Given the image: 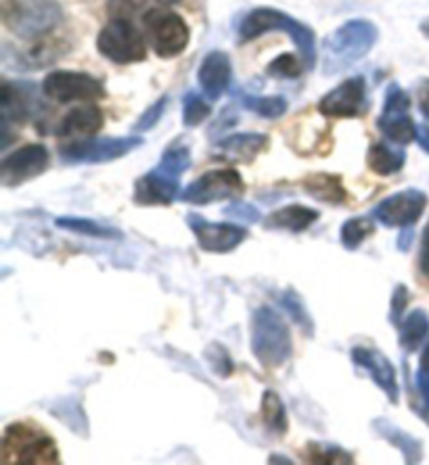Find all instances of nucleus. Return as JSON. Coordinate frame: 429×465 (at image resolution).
<instances>
[{
  "label": "nucleus",
  "instance_id": "obj_1",
  "mask_svg": "<svg viewBox=\"0 0 429 465\" xmlns=\"http://www.w3.org/2000/svg\"><path fill=\"white\" fill-rule=\"evenodd\" d=\"M249 346L256 361L267 371L283 367L291 359L294 338L281 312H277L272 306H260L254 311L249 325Z\"/></svg>",
  "mask_w": 429,
  "mask_h": 465
},
{
  "label": "nucleus",
  "instance_id": "obj_2",
  "mask_svg": "<svg viewBox=\"0 0 429 465\" xmlns=\"http://www.w3.org/2000/svg\"><path fill=\"white\" fill-rule=\"evenodd\" d=\"M0 461L5 465H57L61 457L51 434H46L36 423L15 421L9 423L3 432Z\"/></svg>",
  "mask_w": 429,
  "mask_h": 465
},
{
  "label": "nucleus",
  "instance_id": "obj_3",
  "mask_svg": "<svg viewBox=\"0 0 429 465\" xmlns=\"http://www.w3.org/2000/svg\"><path fill=\"white\" fill-rule=\"evenodd\" d=\"M379 32L375 24L366 19H352L342 27H337L329 38L325 40L323 49V70L325 74H339L348 67L356 65L365 54L375 46Z\"/></svg>",
  "mask_w": 429,
  "mask_h": 465
},
{
  "label": "nucleus",
  "instance_id": "obj_4",
  "mask_svg": "<svg viewBox=\"0 0 429 465\" xmlns=\"http://www.w3.org/2000/svg\"><path fill=\"white\" fill-rule=\"evenodd\" d=\"M267 32H285L297 46L304 65L312 70L317 65V36L304 22H297L288 13L277 9H254L245 15L239 27L241 43H249Z\"/></svg>",
  "mask_w": 429,
  "mask_h": 465
},
{
  "label": "nucleus",
  "instance_id": "obj_5",
  "mask_svg": "<svg viewBox=\"0 0 429 465\" xmlns=\"http://www.w3.org/2000/svg\"><path fill=\"white\" fill-rule=\"evenodd\" d=\"M63 13L54 0H15L6 11L5 22L9 30L25 40L43 38L53 32Z\"/></svg>",
  "mask_w": 429,
  "mask_h": 465
},
{
  "label": "nucleus",
  "instance_id": "obj_6",
  "mask_svg": "<svg viewBox=\"0 0 429 465\" xmlns=\"http://www.w3.org/2000/svg\"><path fill=\"white\" fill-rule=\"evenodd\" d=\"M97 49L105 59L118 65L141 64L147 57V45L142 34L131 19L113 17L97 36Z\"/></svg>",
  "mask_w": 429,
  "mask_h": 465
},
{
  "label": "nucleus",
  "instance_id": "obj_7",
  "mask_svg": "<svg viewBox=\"0 0 429 465\" xmlns=\"http://www.w3.org/2000/svg\"><path fill=\"white\" fill-rule=\"evenodd\" d=\"M145 34L153 53L161 59H172L189 46V25L179 13L151 9L145 13Z\"/></svg>",
  "mask_w": 429,
  "mask_h": 465
},
{
  "label": "nucleus",
  "instance_id": "obj_8",
  "mask_svg": "<svg viewBox=\"0 0 429 465\" xmlns=\"http://www.w3.org/2000/svg\"><path fill=\"white\" fill-rule=\"evenodd\" d=\"M243 191L245 183L237 170H208L180 191V202L190 203V206H208L214 202L237 200L243 195Z\"/></svg>",
  "mask_w": 429,
  "mask_h": 465
},
{
  "label": "nucleus",
  "instance_id": "obj_9",
  "mask_svg": "<svg viewBox=\"0 0 429 465\" xmlns=\"http://www.w3.org/2000/svg\"><path fill=\"white\" fill-rule=\"evenodd\" d=\"M142 145L139 136H105V139L70 141L59 149L65 163H105L120 160Z\"/></svg>",
  "mask_w": 429,
  "mask_h": 465
},
{
  "label": "nucleus",
  "instance_id": "obj_10",
  "mask_svg": "<svg viewBox=\"0 0 429 465\" xmlns=\"http://www.w3.org/2000/svg\"><path fill=\"white\" fill-rule=\"evenodd\" d=\"M43 93L54 104H93L105 97L103 82L97 80L86 72H51L43 82Z\"/></svg>",
  "mask_w": 429,
  "mask_h": 465
},
{
  "label": "nucleus",
  "instance_id": "obj_11",
  "mask_svg": "<svg viewBox=\"0 0 429 465\" xmlns=\"http://www.w3.org/2000/svg\"><path fill=\"white\" fill-rule=\"evenodd\" d=\"M411 99L398 84H390L385 93L384 112H381L377 126L381 134L394 145H408V143L417 141V126L411 118Z\"/></svg>",
  "mask_w": 429,
  "mask_h": 465
},
{
  "label": "nucleus",
  "instance_id": "obj_12",
  "mask_svg": "<svg viewBox=\"0 0 429 465\" xmlns=\"http://www.w3.org/2000/svg\"><path fill=\"white\" fill-rule=\"evenodd\" d=\"M429 203V197L421 189L398 191L373 208L371 216L387 229H408L419 223Z\"/></svg>",
  "mask_w": 429,
  "mask_h": 465
},
{
  "label": "nucleus",
  "instance_id": "obj_13",
  "mask_svg": "<svg viewBox=\"0 0 429 465\" xmlns=\"http://www.w3.org/2000/svg\"><path fill=\"white\" fill-rule=\"evenodd\" d=\"M187 224L193 231L197 245L210 254H230L249 237V231L237 223H210L197 212H189Z\"/></svg>",
  "mask_w": 429,
  "mask_h": 465
},
{
  "label": "nucleus",
  "instance_id": "obj_14",
  "mask_svg": "<svg viewBox=\"0 0 429 465\" xmlns=\"http://www.w3.org/2000/svg\"><path fill=\"white\" fill-rule=\"evenodd\" d=\"M51 166V153L44 145L30 143L9 153L0 163V176L5 187H19L32 179H38Z\"/></svg>",
  "mask_w": 429,
  "mask_h": 465
},
{
  "label": "nucleus",
  "instance_id": "obj_15",
  "mask_svg": "<svg viewBox=\"0 0 429 465\" xmlns=\"http://www.w3.org/2000/svg\"><path fill=\"white\" fill-rule=\"evenodd\" d=\"M350 357L354 365L363 367L369 378L375 381L377 388L387 396V401L392 405L400 402V386H398V375L394 369L392 361L385 357L384 352H379L377 348L371 346H354L350 351Z\"/></svg>",
  "mask_w": 429,
  "mask_h": 465
},
{
  "label": "nucleus",
  "instance_id": "obj_16",
  "mask_svg": "<svg viewBox=\"0 0 429 465\" xmlns=\"http://www.w3.org/2000/svg\"><path fill=\"white\" fill-rule=\"evenodd\" d=\"M366 99L365 78L354 76L344 80L318 101V112L327 118H354L363 112Z\"/></svg>",
  "mask_w": 429,
  "mask_h": 465
},
{
  "label": "nucleus",
  "instance_id": "obj_17",
  "mask_svg": "<svg viewBox=\"0 0 429 465\" xmlns=\"http://www.w3.org/2000/svg\"><path fill=\"white\" fill-rule=\"evenodd\" d=\"M180 179L155 166L134 183V202L139 206H170L180 197Z\"/></svg>",
  "mask_w": 429,
  "mask_h": 465
},
{
  "label": "nucleus",
  "instance_id": "obj_18",
  "mask_svg": "<svg viewBox=\"0 0 429 465\" xmlns=\"http://www.w3.org/2000/svg\"><path fill=\"white\" fill-rule=\"evenodd\" d=\"M230 78H233V67H230L229 54L222 51L208 53L197 72V82L210 101H218L227 93Z\"/></svg>",
  "mask_w": 429,
  "mask_h": 465
},
{
  "label": "nucleus",
  "instance_id": "obj_19",
  "mask_svg": "<svg viewBox=\"0 0 429 465\" xmlns=\"http://www.w3.org/2000/svg\"><path fill=\"white\" fill-rule=\"evenodd\" d=\"M103 112H101L97 105H78L61 118L59 126L54 128V134H57L59 139L70 141L91 139V136H94L101 128H103Z\"/></svg>",
  "mask_w": 429,
  "mask_h": 465
},
{
  "label": "nucleus",
  "instance_id": "obj_20",
  "mask_svg": "<svg viewBox=\"0 0 429 465\" xmlns=\"http://www.w3.org/2000/svg\"><path fill=\"white\" fill-rule=\"evenodd\" d=\"M321 218V212L302 206V203H289L275 212H270L264 221V227L272 231H289V232H304L308 231Z\"/></svg>",
  "mask_w": 429,
  "mask_h": 465
},
{
  "label": "nucleus",
  "instance_id": "obj_21",
  "mask_svg": "<svg viewBox=\"0 0 429 465\" xmlns=\"http://www.w3.org/2000/svg\"><path fill=\"white\" fill-rule=\"evenodd\" d=\"M302 187L312 200L329 203V206H342L348 202V191L339 176L329 173H312L302 181Z\"/></svg>",
  "mask_w": 429,
  "mask_h": 465
},
{
  "label": "nucleus",
  "instance_id": "obj_22",
  "mask_svg": "<svg viewBox=\"0 0 429 465\" xmlns=\"http://www.w3.org/2000/svg\"><path fill=\"white\" fill-rule=\"evenodd\" d=\"M270 141L267 134H230L227 139L218 141L216 149L222 157L233 162H251L258 153L268 149Z\"/></svg>",
  "mask_w": 429,
  "mask_h": 465
},
{
  "label": "nucleus",
  "instance_id": "obj_23",
  "mask_svg": "<svg viewBox=\"0 0 429 465\" xmlns=\"http://www.w3.org/2000/svg\"><path fill=\"white\" fill-rule=\"evenodd\" d=\"M373 428H375L379 436H384L392 447H396L405 455L406 463H421V460H424V444H421V440L405 432V430H400L398 426H394L390 420L379 417V420L373 421Z\"/></svg>",
  "mask_w": 429,
  "mask_h": 465
},
{
  "label": "nucleus",
  "instance_id": "obj_24",
  "mask_svg": "<svg viewBox=\"0 0 429 465\" xmlns=\"http://www.w3.org/2000/svg\"><path fill=\"white\" fill-rule=\"evenodd\" d=\"M54 227L76 232V235L93 237V239H105V242H115V239L124 237L118 227H112L107 223L93 221V218H80V216H59L54 221Z\"/></svg>",
  "mask_w": 429,
  "mask_h": 465
},
{
  "label": "nucleus",
  "instance_id": "obj_25",
  "mask_svg": "<svg viewBox=\"0 0 429 465\" xmlns=\"http://www.w3.org/2000/svg\"><path fill=\"white\" fill-rule=\"evenodd\" d=\"M400 348L405 352H417L421 344H425L429 338V314L424 309H414L406 314L400 323Z\"/></svg>",
  "mask_w": 429,
  "mask_h": 465
},
{
  "label": "nucleus",
  "instance_id": "obj_26",
  "mask_svg": "<svg viewBox=\"0 0 429 465\" xmlns=\"http://www.w3.org/2000/svg\"><path fill=\"white\" fill-rule=\"evenodd\" d=\"M366 163H369L371 173H375L377 176H392L405 168L406 153L403 149L385 145V143H375L366 153Z\"/></svg>",
  "mask_w": 429,
  "mask_h": 465
},
{
  "label": "nucleus",
  "instance_id": "obj_27",
  "mask_svg": "<svg viewBox=\"0 0 429 465\" xmlns=\"http://www.w3.org/2000/svg\"><path fill=\"white\" fill-rule=\"evenodd\" d=\"M0 109H3V126L5 130L11 124L27 120L30 115V104H27L25 94L17 84L3 82V94H0Z\"/></svg>",
  "mask_w": 429,
  "mask_h": 465
},
{
  "label": "nucleus",
  "instance_id": "obj_28",
  "mask_svg": "<svg viewBox=\"0 0 429 465\" xmlns=\"http://www.w3.org/2000/svg\"><path fill=\"white\" fill-rule=\"evenodd\" d=\"M260 407H262V421L268 432L277 436L288 434L289 430L288 409H285V402L281 401V396H278L275 390H264Z\"/></svg>",
  "mask_w": 429,
  "mask_h": 465
},
{
  "label": "nucleus",
  "instance_id": "obj_29",
  "mask_svg": "<svg viewBox=\"0 0 429 465\" xmlns=\"http://www.w3.org/2000/svg\"><path fill=\"white\" fill-rule=\"evenodd\" d=\"M373 232H375V218L373 216L348 218L339 231V242L348 252H356Z\"/></svg>",
  "mask_w": 429,
  "mask_h": 465
},
{
  "label": "nucleus",
  "instance_id": "obj_30",
  "mask_svg": "<svg viewBox=\"0 0 429 465\" xmlns=\"http://www.w3.org/2000/svg\"><path fill=\"white\" fill-rule=\"evenodd\" d=\"M306 461L318 465H348L354 463V457L346 449L336 447V444L310 442L306 447Z\"/></svg>",
  "mask_w": 429,
  "mask_h": 465
},
{
  "label": "nucleus",
  "instance_id": "obj_31",
  "mask_svg": "<svg viewBox=\"0 0 429 465\" xmlns=\"http://www.w3.org/2000/svg\"><path fill=\"white\" fill-rule=\"evenodd\" d=\"M281 304L285 312L294 319V323L306 333V336H312V333H315V323H312L310 312L306 309L304 300L299 298V293L296 290H285L281 293Z\"/></svg>",
  "mask_w": 429,
  "mask_h": 465
},
{
  "label": "nucleus",
  "instance_id": "obj_32",
  "mask_svg": "<svg viewBox=\"0 0 429 465\" xmlns=\"http://www.w3.org/2000/svg\"><path fill=\"white\" fill-rule=\"evenodd\" d=\"M190 163H193L190 162V149L187 145H182V143H174V145H170L166 152H163L158 168L163 170V173L176 176V179H180V176L190 168Z\"/></svg>",
  "mask_w": 429,
  "mask_h": 465
},
{
  "label": "nucleus",
  "instance_id": "obj_33",
  "mask_svg": "<svg viewBox=\"0 0 429 465\" xmlns=\"http://www.w3.org/2000/svg\"><path fill=\"white\" fill-rule=\"evenodd\" d=\"M243 105L268 120H277L288 112V101L283 97H243Z\"/></svg>",
  "mask_w": 429,
  "mask_h": 465
},
{
  "label": "nucleus",
  "instance_id": "obj_34",
  "mask_svg": "<svg viewBox=\"0 0 429 465\" xmlns=\"http://www.w3.org/2000/svg\"><path fill=\"white\" fill-rule=\"evenodd\" d=\"M304 67L306 65H304L302 57H296V54H291V53H283V54H278L275 61H270L267 67V74L272 78L291 80V78H297L299 74H302Z\"/></svg>",
  "mask_w": 429,
  "mask_h": 465
},
{
  "label": "nucleus",
  "instance_id": "obj_35",
  "mask_svg": "<svg viewBox=\"0 0 429 465\" xmlns=\"http://www.w3.org/2000/svg\"><path fill=\"white\" fill-rule=\"evenodd\" d=\"M203 357H206L210 369H212L216 375H220V378H230V375L235 373L233 359H230L227 348H224L222 344H218V341L208 344L206 351H203Z\"/></svg>",
  "mask_w": 429,
  "mask_h": 465
},
{
  "label": "nucleus",
  "instance_id": "obj_36",
  "mask_svg": "<svg viewBox=\"0 0 429 465\" xmlns=\"http://www.w3.org/2000/svg\"><path fill=\"white\" fill-rule=\"evenodd\" d=\"M210 114H212V107L208 105L206 99H201L197 93H187L185 107H182V122H185V126H200L201 122L208 120Z\"/></svg>",
  "mask_w": 429,
  "mask_h": 465
},
{
  "label": "nucleus",
  "instance_id": "obj_37",
  "mask_svg": "<svg viewBox=\"0 0 429 465\" xmlns=\"http://www.w3.org/2000/svg\"><path fill=\"white\" fill-rule=\"evenodd\" d=\"M408 300H411V296H408V287L405 283H398L396 287H394V293H392V302H390V321L392 325L400 327V323H403V314L406 311L408 306Z\"/></svg>",
  "mask_w": 429,
  "mask_h": 465
},
{
  "label": "nucleus",
  "instance_id": "obj_38",
  "mask_svg": "<svg viewBox=\"0 0 429 465\" xmlns=\"http://www.w3.org/2000/svg\"><path fill=\"white\" fill-rule=\"evenodd\" d=\"M166 104H168V97H160L153 105H149L145 112H142L139 122L134 124V133H145V130H151L155 124H158L160 118L163 115V109H166Z\"/></svg>",
  "mask_w": 429,
  "mask_h": 465
},
{
  "label": "nucleus",
  "instance_id": "obj_39",
  "mask_svg": "<svg viewBox=\"0 0 429 465\" xmlns=\"http://www.w3.org/2000/svg\"><path fill=\"white\" fill-rule=\"evenodd\" d=\"M224 214L235 218V223H245V224L258 223L262 218L260 210L243 202H233L229 208H224Z\"/></svg>",
  "mask_w": 429,
  "mask_h": 465
},
{
  "label": "nucleus",
  "instance_id": "obj_40",
  "mask_svg": "<svg viewBox=\"0 0 429 465\" xmlns=\"http://www.w3.org/2000/svg\"><path fill=\"white\" fill-rule=\"evenodd\" d=\"M147 0H109V13L118 19H131L145 9Z\"/></svg>",
  "mask_w": 429,
  "mask_h": 465
},
{
  "label": "nucleus",
  "instance_id": "obj_41",
  "mask_svg": "<svg viewBox=\"0 0 429 465\" xmlns=\"http://www.w3.org/2000/svg\"><path fill=\"white\" fill-rule=\"evenodd\" d=\"M417 388H419L421 399H424V405L429 411V340H427V344H425L424 352H421V359H419Z\"/></svg>",
  "mask_w": 429,
  "mask_h": 465
},
{
  "label": "nucleus",
  "instance_id": "obj_42",
  "mask_svg": "<svg viewBox=\"0 0 429 465\" xmlns=\"http://www.w3.org/2000/svg\"><path fill=\"white\" fill-rule=\"evenodd\" d=\"M419 271L421 275L429 279V223L421 237V248H419Z\"/></svg>",
  "mask_w": 429,
  "mask_h": 465
},
{
  "label": "nucleus",
  "instance_id": "obj_43",
  "mask_svg": "<svg viewBox=\"0 0 429 465\" xmlns=\"http://www.w3.org/2000/svg\"><path fill=\"white\" fill-rule=\"evenodd\" d=\"M413 239H414V231H413V227H408V229H400V237H398L396 248H398L400 252H408V250H411V245H413Z\"/></svg>",
  "mask_w": 429,
  "mask_h": 465
},
{
  "label": "nucleus",
  "instance_id": "obj_44",
  "mask_svg": "<svg viewBox=\"0 0 429 465\" xmlns=\"http://www.w3.org/2000/svg\"><path fill=\"white\" fill-rule=\"evenodd\" d=\"M417 143L421 145V149H424V152L429 153V128L427 126H419Z\"/></svg>",
  "mask_w": 429,
  "mask_h": 465
},
{
  "label": "nucleus",
  "instance_id": "obj_45",
  "mask_svg": "<svg viewBox=\"0 0 429 465\" xmlns=\"http://www.w3.org/2000/svg\"><path fill=\"white\" fill-rule=\"evenodd\" d=\"M268 463H294V461L285 460L283 455H270V457H268Z\"/></svg>",
  "mask_w": 429,
  "mask_h": 465
},
{
  "label": "nucleus",
  "instance_id": "obj_46",
  "mask_svg": "<svg viewBox=\"0 0 429 465\" xmlns=\"http://www.w3.org/2000/svg\"><path fill=\"white\" fill-rule=\"evenodd\" d=\"M421 32H424V34H425V36L429 38V19H425V22H424V24H421Z\"/></svg>",
  "mask_w": 429,
  "mask_h": 465
}]
</instances>
